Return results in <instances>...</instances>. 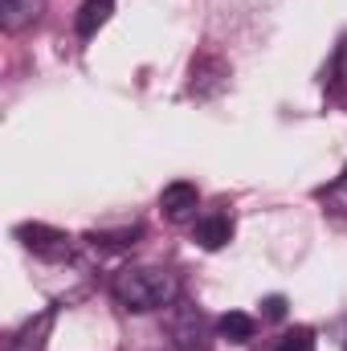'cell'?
<instances>
[{"label":"cell","instance_id":"cell-1","mask_svg":"<svg viewBox=\"0 0 347 351\" xmlns=\"http://www.w3.org/2000/svg\"><path fill=\"white\" fill-rule=\"evenodd\" d=\"M110 294L119 306L147 315V311H168L180 302V278L164 265H127L110 278Z\"/></svg>","mask_w":347,"mask_h":351},{"label":"cell","instance_id":"cell-2","mask_svg":"<svg viewBox=\"0 0 347 351\" xmlns=\"http://www.w3.org/2000/svg\"><path fill=\"white\" fill-rule=\"evenodd\" d=\"M16 237H21L25 250H33L37 258H49V262H62V258H70V250H74L70 237L58 233V229H49V225H21Z\"/></svg>","mask_w":347,"mask_h":351},{"label":"cell","instance_id":"cell-3","mask_svg":"<svg viewBox=\"0 0 347 351\" xmlns=\"http://www.w3.org/2000/svg\"><path fill=\"white\" fill-rule=\"evenodd\" d=\"M196 204H200V192H196V184H188V180H176V184H168V188L160 192V208H164L168 221H188V217L196 213Z\"/></svg>","mask_w":347,"mask_h":351},{"label":"cell","instance_id":"cell-4","mask_svg":"<svg viewBox=\"0 0 347 351\" xmlns=\"http://www.w3.org/2000/svg\"><path fill=\"white\" fill-rule=\"evenodd\" d=\"M204 315L196 306H176L172 311V335L180 348H200L204 343Z\"/></svg>","mask_w":347,"mask_h":351},{"label":"cell","instance_id":"cell-5","mask_svg":"<svg viewBox=\"0 0 347 351\" xmlns=\"http://www.w3.org/2000/svg\"><path fill=\"white\" fill-rule=\"evenodd\" d=\"M229 237H233V217H229V213H204V217L196 221V241H200V250H221V245H229Z\"/></svg>","mask_w":347,"mask_h":351},{"label":"cell","instance_id":"cell-6","mask_svg":"<svg viewBox=\"0 0 347 351\" xmlns=\"http://www.w3.org/2000/svg\"><path fill=\"white\" fill-rule=\"evenodd\" d=\"M41 4L45 0H0V21L8 33H21L25 25H33L41 16Z\"/></svg>","mask_w":347,"mask_h":351},{"label":"cell","instance_id":"cell-7","mask_svg":"<svg viewBox=\"0 0 347 351\" xmlns=\"http://www.w3.org/2000/svg\"><path fill=\"white\" fill-rule=\"evenodd\" d=\"M110 12H115V0H82V8H78V16H74L78 37H94V33L110 21Z\"/></svg>","mask_w":347,"mask_h":351},{"label":"cell","instance_id":"cell-8","mask_svg":"<svg viewBox=\"0 0 347 351\" xmlns=\"http://www.w3.org/2000/svg\"><path fill=\"white\" fill-rule=\"evenodd\" d=\"M217 335L229 339V343H250V339L258 335V323H254L246 311H229V315L217 319Z\"/></svg>","mask_w":347,"mask_h":351},{"label":"cell","instance_id":"cell-9","mask_svg":"<svg viewBox=\"0 0 347 351\" xmlns=\"http://www.w3.org/2000/svg\"><path fill=\"white\" fill-rule=\"evenodd\" d=\"M49 323H53V311H41V315H37V323L29 319V323L12 335V343H8V348H12V351H41V348H45V331H49Z\"/></svg>","mask_w":347,"mask_h":351},{"label":"cell","instance_id":"cell-10","mask_svg":"<svg viewBox=\"0 0 347 351\" xmlns=\"http://www.w3.org/2000/svg\"><path fill=\"white\" fill-rule=\"evenodd\" d=\"M139 233H143L139 225L119 229V233H94V237H90V245H94V250H127V245H135V237H139Z\"/></svg>","mask_w":347,"mask_h":351},{"label":"cell","instance_id":"cell-11","mask_svg":"<svg viewBox=\"0 0 347 351\" xmlns=\"http://www.w3.org/2000/svg\"><path fill=\"white\" fill-rule=\"evenodd\" d=\"M274 351H315V331H311V327H294V331H286V335L278 339Z\"/></svg>","mask_w":347,"mask_h":351},{"label":"cell","instance_id":"cell-12","mask_svg":"<svg viewBox=\"0 0 347 351\" xmlns=\"http://www.w3.org/2000/svg\"><path fill=\"white\" fill-rule=\"evenodd\" d=\"M331 78H335V90H339V98L347 102V41L339 45V53H335V74H331Z\"/></svg>","mask_w":347,"mask_h":351},{"label":"cell","instance_id":"cell-13","mask_svg":"<svg viewBox=\"0 0 347 351\" xmlns=\"http://www.w3.org/2000/svg\"><path fill=\"white\" fill-rule=\"evenodd\" d=\"M261 306H265V319H282V315H286V298H282V294H270Z\"/></svg>","mask_w":347,"mask_h":351}]
</instances>
